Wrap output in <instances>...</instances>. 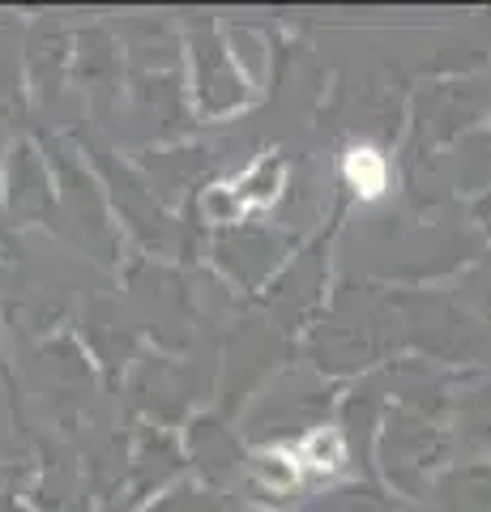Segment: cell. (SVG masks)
Returning <instances> with one entry per match:
<instances>
[{
	"instance_id": "1",
	"label": "cell",
	"mask_w": 491,
	"mask_h": 512,
	"mask_svg": "<svg viewBox=\"0 0 491 512\" xmlns=\"http://www.w3.org/2000/svg\"><path fill=\"white\" fill-rule=\"evenodd\" d=\"M342 171H346V180L355 184V192L363 201H376L380 192L389 188V163H385V154L372 150V146H351L346 150Z\"/></svg>"
}]
</instances>
